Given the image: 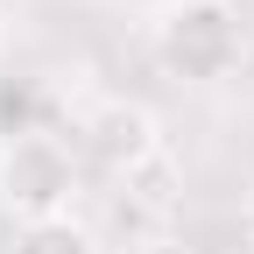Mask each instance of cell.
I'll list each match as a JSON object with an SVG mask.
<instances>
[{"mask_svg":"<svg viewBox=\"0 0 254 254\" xmlns=\"http://www.w3.org/2000/svg\"><path fill=\"white\" fill-rule=\"evenodd\" d=\"M71 190H78V155L57 134H21L0 141V212L21 219V226H43V219H71Z\"/></svg>","mask_w":254,"mask_h":254,"instance_id":"obj_2","label":"cell"},{"mask_svg":"<svg viewBox=\"0 0 254 254\" xmlns=\"http://www.w3.org/2000/svg\"><path fill=\"white\" fill-rule=\"evenodd\" d=\"M155 64L184 85H212L240 64V7L233 0H163Z\"/></svg>","mask_w":254,"mask_h":254,"instance_id":"obj_1","label":"cell"},{"mask_svg":"<svg viewBox=\"0 0 254 254\" xmlns=\"http://www.w3.org/2000/svg\"><path fill=\"white\" fill-rule=\"evenodd\" d=\"M85 148L99 155L113 177H134L148 155H155V120L141 106H127V99H106V106L85 113Z\"/></svg>","mask_w":254,"mask_h":254,"instance_id":"obj_3","label":"cell"},{"mask_svg":"<svg viewBox=\"0 0 254 254\" xmlns=\"http://www.w3.org/2000/svg\"><path fill=\"white\" fill-rule=\"evenodd\" d=\"M148 254H184V247H170V240H163V247H148Z\"/></svg>","mask_w":254,"mask_h":254,"instance_id":"obj_6","label":"cell"},{"mask_svg":"<svg viewBox=\"0 0 254 254\" xmlns=\"http://www.w3.org/2000/svg\"><path fill=\"white\" fill-rule=\"evenodd\" d=\"M14 254H99V240H92L78 219H43V226H28Z\"/></svg>","mask_w":254,"mask_h":254,"instance_id":"obj_4","label":"cell"},{"mask_svg":"<svg viewBox=\"0 0 254 254\" xmlns=\"http://www.w3.org/2000/svg\"><path fill=\"white\" fill-rule=\"evenodd\" d=\"M247 233H254V190H247Z\"/></svg>","mask_w":254,"mask_h":254,"instance_id":"obj_5","label":"cell"}]
</instances>
